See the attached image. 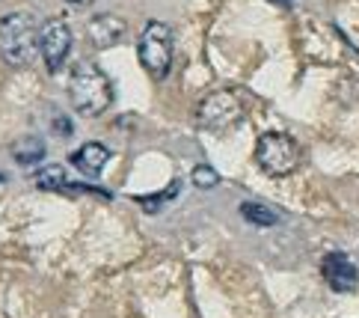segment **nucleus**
Listing matches in <instances>:
<instances>
[{
  "instance_id": "7ed1b4c3",
  "label": "nucleus",
  "mask_w": 359,
  "mask_h": 318,
  "mask_svg": "<svg viewBox=\"0 0 359 318\" xmlns=\"http://www.w3.org/2000/svg\"><path fill=\"white\" fill-rule=\"evenodd\" d=\"M172 30L163 21H149L137 39L140 66L149 72V78L163 81L172 69Z\"/></svg>"
},
{
  "instance_id": "9b49d317",
  "label": "nucleus",
  "mask_w": 359,
  "mask_h": 318,
  "mask_svg": "<svg viewBox=\"0 0 359 318\" xmlns=\"http://www.w3.org/2000/svg\"><path fill=\"white\" fill-rule=\"evenodd\" d=\"M33 182H36V187H42V190H62L69 185L66 170H62L60 164H48V167H42L39 173L33 175Z\"/></svg>"
},
{
  "instance_id": "20e7f679",
  "label": "nucleus",
  "mask_w": 359,
  "mask_h": 318,
  "mask_svg": "<svg viewBox=\"0 0 359 318\" xmlns=\"http://www.w3.org/2000/svg\"><path fill=\"white\" fill-rule=\"evenodd\" d=\"M255 164L273 179L291 175L300 167V143L285 131H267L255 143Z\"/></svg>"
},
{
  "instance_id": "f03ea898",
  "label": "nucleus",
  "mask_w": 359,
  "mask_h": 318,
  "mask_svg": "<svg viewBox=\"0 0 359 318\" xmlns=\"http://www.w3.org/2000/svg\"><path fill=\"white\" fill-rule=\"evenodd\" d=\"M69 95L78 113L101 117L113 105V84L95 62H81V66H74L69 78Z\"/></svg>"
},
{
  "instance_id": "f8f14e48",
  "label": "nucleus",
  "mask_w": 359,
  "mask_h": 318,
  "mask_svg": "<svg viewBox=\"0 0 359 318\" xmlns=\"http://www.w3.org/2000/svg\"><path fill=\"white\" fill-rule=\"evenodd\" d=\"M241 214H243V220H250L255 226H273V223H279V214L271 211L267 206H262V202H241Z\"/></svg>"
},
{
  "instance_id": "9d476101",
  "label": "nucleus",
  "mask_w": 359,
  "mask_h": 318,
  "mask_svg": "<svg viewBox=\"0 0 359 318\" xmlns=\"http://www.w3.org/2000/svg\"><path fill=\"white\" fill-rule=\"evenodd\" d=\"M12 158H15L21 167H33L45 158V143L39 137H21L12 143Z\"/></svg>"
},
{
  "instance_id": "39448f33",
  "label": "nucleus",
  "mask_w": 359,
  "mask_h": 318,
  "mask_svg": "<svg viewBox=\"0 0 359 318\" xmlns=\"http://www.w3.org/2000/svg\"><path fill=\"white\" fill-rule=\"evenodd\" d=\"M243 117V101L232 90L208 93L196 107V122L205 131H229Z\"/></svg>"
},
{
  "instance_id": "dca6fc26",
  "label": "nucleus",
  "mask_w": 359,
  "mask_h": 318,
  "mask_svg": "<svg viewBox=\"0 0 359 318\" xmlns=\"http://www.w3.org/2000/svg\"><path fill=\"white\" fill-rule=\"evenodd\" d=\"M66 4H74V6H89V4H95V0H66Z\"/></svg>"
},
{
  "instance_id": "423d86ee",
  "label": "nucleus",
  "mask_w": 359,
  "mask_h": 318,
  "mask_svg": "<svg viewBox=\"0 0 359 318\" xmlns=\"http://www.w3.org/2000/svg\"><path fill=\"white\" fill-rule=\"evenodd\" d=\"M39 48L45 57L48 72H60L66 62L69 51H72V30L62 18H50L42 24V36H39Z\"/></svg>"
},
{
  "instance_id": "0eeeda50",
  "label": "nucleus",
  "mask_w": 359,
  "mask_h": 318,
  "mask_svg": "<svg viewBox=\"0 0 359 318\" xmlns=\"http://www.w3.org/2000/svg\"><path fill=\"white\" fill-rule=\"evenodd\" d=\"M320 274H324L327 286L332 291H353L359 286L356 265L344 256V253H327L324 262H320Z\"/></svg>"
},
{
  "instance_id": "f257e3e1",
  "label": "nucleus",
  "mask_w": 359,
  "mask_h": 318,
  "mask_svg": "<svg viewBox=\"0 0 359 318\" xmlns=\"http://www.w3.org/2000/svg\"><path fill=\"white\" fill-rule=\"evenodd\" d=\"M39 36L42 27L33 12H9V15L0 18V57L15 69L33 66V60L42 54Z\"/></svg>"
},
{
  "instance_id": "6e6552de",
  "label": "nucleus",
  "mask_w": 359,
  "mask_h": 318,
  "mask_svg": "<svg viewBox=\"0 0 359 318\" xmlns=\"http://www.w3.org/2000/svg\"><path fill=\"white\" fill-rule=\"evenodd\" d=\"M86 30H89V39H93V45L113 48V45H119L125 39L128 24L119 15H113V12H104V15H95L93 21H89Z\"/></svg>"
},
{
  "instance_id": "4468645a",
  "label": "nucleus",
  "mask_w": 359,
  "mask_h": 318,
  "mask_svg": "<svg viewBox=\"0 0 359 318\" xmlns=\"http://www.w3.org/2000/svg\"><path fill=\"white\" fill-rule=\"evenodd\" d=\"M175 194H178V182H172L170 187L163 190V194L151 197V199H140V202H143V206H146V211H158V206H161V202H166V199H170V197H175Z\"/></svg>"
},
{
  "instance_id": "ddd939ff",
  "label": "nucleus",
  "mask_w": 359,
  "mask_h": 318,
  "mask_svg": "<svg viewBox=\"0 0 359 318\" xmlns=\"http://www.w3.org/2000/svg\"><path fill=\"white\" fill-rule=\"evenodd\" d=\"M194 185L202 187V190H211L220 185V173H217L214 167H208V164H199V167L194 170Z\"/></svg>"
},
{
  "instance_id": "1a4fd4ad",
  "label": "nucleus",
  "mask_w": 359,
  "mask_h": 318,
  "mask_svg": "<svg viewBox=\"0 0 359 318\" xmlns=\"http://www.w3.org/2000/svg\"><path fill=\"white\" fill-rule=\"evenodd\" d=\"M110 161V149L104 143H83L78 152L72 155V164L78 167L83 175H98L101 170H104V164Z\"/></svg>"
},
{
  "instance_id": "2eb2a0df",
  "label": "nucleus",
  "mask_w": 359,
  "mask_h": 318,
  "mask_svg": "<svg viewBox=\"0 0 359 318\" xmlns=\"http://www.w3.org/2000/svg\"><path fill=\"white\" fill-rule=\"evenodd\" d=\"M54 125H57V131H60V134H69V131H72V125L66 122V117H57Z\"/></svg>"
}]
</instances>
